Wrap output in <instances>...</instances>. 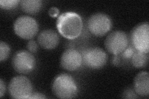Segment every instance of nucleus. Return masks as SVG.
<instances>
[{"mask_svg":"<svg viewBox=\"0 0 149 99\" xmlns=\"http://www.w3.org/2000/svg\"><path fill=\"white\" fill-rule=\"evenodd\" d=\"M112 63L114 66H118L120 64V58L118 55H114L112 58Z\"/></svg>","mask_w":149,"mask_h":99,"instance_id":"5701e85b","label":"nucleus"},{"mask_svg":"<svg viewBox=\"0 0 149 99\" xmlns=\"http://www.w3.org/2000/svg\"><path fill=\"white\" fill-rule=\"evenodd\" d=\"M36 61L33 55L26 50L18 51L13 56L12 66L16 72L20 74H28L36 67Z\"/></svg>","mask_w":149,"mask_h":99,"instance_id":"0eeeda50","label":"nucleus"},{"mask_svg":"<svg viewBox=\"0 0 149 99\" xmlns=\"http://www.w3.org/2000/svg\"><path fill=\"white\" fill-rule=\"evenodd\" d=\"M52 92L60 98H72L77 96L78 87L74 79L68 74H60L56 77L52 83Z\"/></svg>","mask_w":149,"mask_h":99,"instance_id":"f03ea898","label":"nucleus"},{"mask_svg":"<svg viewBox=\"0 0 149 99\" xmlns=\"http://www.w3.org/2000/svg\"><path fill=\"white\" fill-rule=\"evenodd\" d=\"M49 14L50 16L52 17H57L59 15V10L56 7H52L49 9Z\"/></svg>","mask_w":149,"mask_h":99,"instance_id":"aec40b11","label":"nucleus"},{"mask_svg":"<svg viewBox=\"0 0 149 99\" xmlns=\"http://www.w3.org/2000/svg\"><path fill=\"white\" fill-rule=\"evenodd\" d=\"M27 48L29 52L35 53L38 49V45L34 40H30L27 44Z\"/></svg>","mask_w":149,"mask_h":99,"instance_id":"6ab92c4d","label":"nucleus"},{"mask_svg":"<svg viewBox=\"0 0 149 99\" xmlns=\"http://www.w3.org/2000/svg\"><path fill=\"white\" fill-rule=\"evenodd\" d=\"M83 62L91 69H100L106 64L108 56L105 51L97 47L86 50L82 54Z\"/></svg>","mask_w":149,"mask_h":99,"instance_id":"1a4fd4ad","label":"nucleus"},{"mask_svg":"<svg viewBox=\"0 0 149 99\" xmlns=\"http://www.w3.org/2000/svg\"><path fill=\"white\" fill-rule=\"evenodd\" d=\"M104 45L108 52L113 55H119L129 45L128 36L123 31L116 30L107 36Z\"/></svg>","mask_w":149,"mask_h":99,"instance_id":"6e6552de","label":"nucleus"},{"mask_svg":"<svg viewBox=\"0 0 149 99\" xmlns=\"http://www.w3.org/2000/svg\"><path fill=\"white\" fill-rule=\"evenodd\" d=\"M37 42L42 48L53 50L58 45L60 39L57 32L52 29H45L40 32Z\"/></svg>","mask_w":149,"mask_h":99,"instance_id":"9b49d317","label":"nucleus"},{"mask_svg":"<svg viewBox=\"0 0 149 99\" xmlns=\"http://www.w3.org/2000/svg\"><path fill=\"white\" fill-rule=\"evenodd\" d=\"M130 40L135 50L144 53L149 51V24L143 22L134 28L130 34Z\"/></svg>","mask_w":149,"mask_h":99,"instance_id":"39448f33","label":"nucleus"},{"mask_svg":"<svg viewBox=\"0 0 149 99\" xmlns=\"http://www.w3.org/2000/svg\"><path fill=\"white\" fill-rule=\"evenodd\" d=\"M47 97L44 96V94L39 93V92H35V93H32L31 96L30 97V98H45Z\"/></svg>","mask_w":149,"mask_h":99,"instance_id":"4be33fe9","label":"nucleus"},{"mask_svg":"<svg viewBox=\"0 0 149 99\" xmlns=\"http://www.w3.org/2000/svg\"><path fill=\"white\" fill-rule=\"evenodd\" d=\"M83 63L82 55L77 50L70 48L65 50L60 58L62 67L69 71H73L81 66Z\"/></svg>","mask_w":149,"mask_h":99,"instance_id":"9d476101","label":"nucleus"},{"mask_svg":"<svg viewBox=\"0 0 149 99\" xmlns=\"http://www.w3.org/2000/svg\"><path fill=\"white\" fill-rule=\"evenodd\" d=\"M13 29L19 37L26 40H31L38 32L39 25L33 17L22 16L17 18L14 22Z\"/></svg>","mask_w":149,"mask_h":99,"instance_id":"7ed1b4c3","label":"nucleus"},{"mask_svg":"<svg viewBox=\"0 0 149 99\" xmlns=\"http://www.w3.org/2000/svg\"><path fill=\"white\" fill-rule=\"evenodd\" d=\"M148 54L144 53L141 51L136 50L132 57L131 58V62L135 68H142L146 67L148 64Z\"/></svg>","mask_w":149,"mask_h":99,"instance_id":"4468645a","label":"nucleus"},{"mask_svg":"<svg viewBox=\"0 0 149 99\" xmlns=\"http://www.w3.org/2000/svg\"><path fill=\"white\" fill-rule=\"evenodd\" d=\"M22 10L30 15L39 12L42 8V1L40 0H22L20 1Z\"/></svg>","mask_w":149,"mask_h":99,"instance_id":"ddd939ff","label":"nucleus"},{"mask_svg":"<svg viewBox=\"0 0 149 99\" xmlns=\"http://www.w3.org/2000/svg\"><path fill=\"white\" fill-rule=\"evenodd\" d=\"M11 51V48L9 45L3 41L0 44V61H4L8 59Z\"/></svg>","mask_w":149,"mask_h":99,"instance_id":"2eb2a0df","label":"nucleus"},{"mask_svg":"<svg viewBox=\"0 0 149 99\" xmlns=\"http://www.w3.org/2000/svg\"><path fill=\"white\" fill-rule=\"evenodd\" d=\"M56 25L60 34L70 40L77 39L81 35L83 29L82 19L74 12L61 14L58 16Z\"/></svg>","mask_w":149,"mask_h":99,"instance_id":"f257e3e1","label":"nucleus"},{"mask_svg":"<svg viewBox=\"0 0 149 99\" xmlns=\"http://www.w3.org/2000/svg\"><path fill=\"white\" fill-rule=\"evenodd\" d=\"M135 51H136V50H135V48L132 46L128 45L126 47V48L121 53V54H122L121 55H122V57L124 59H131Z\"/></svg>","mask_w":149,"mask_h":99,"instance_id":"f3484780","label":"nucleus"},{"mask_svg":"<svg viewBox=\"0 0 149 99\" xmlns=\"http://www.w3.org/2000/svg\"><path fill=\"white\" fill-rule=\"evenodd\" d=\"M113 26L111 19L106 14L97 12L90 16L87 22L88 29L93 35L102 37L110 31Z\"/></svg>","mask_w":149,"mask_h":99,"instance_id":"423d86ee","label":"nucleus"},{"mask_svg":"<svg viewBox=\"0 0 149 99\" xmlns=\"http://www.w3.org/2000/svg\"><path fill=\"white\" fill-rule=\"evenodd\" d=\"M137 94L135 92L134 89H127L125 90L123 93V97L125 98H137Z\"/></svg>","mask_w":149,"mask_h":99,"instance_id":"a211bd4d","label":"nucleus"},{"mask_svg":"<svg viewBox=\"0 0 149 99\" xmlns=\"http://www.w3.org/2000/svg\"><path fill=\"white\" fill-rule=\"evenodd\" d=\"M6 92V86L3 79H0V97H3Z\"/></svg>","mask_w":149,"mask_h":99,"instance_id":"412c9836","label":"nucleus"},{"mask_svg":"<svg viewBox=\"0 0 149 99\" xmlns=\"http://www.w3.org/2000/svg\"><path fill=\"white\" fill-rule=\"evenodd\" d=\"M19 3L20 1L18 0H1L0 7L6 10H11L16 8Z\"/></svg>","mask_w":149,"mask_h":99,"instance_id":"dca6fc26","label":"nucleus"},{"mask_svg":"<svg viewBox=\"0 0 149 99\" xmlns=\"http://www.w3.org/2000/svg\"><path fill=\"white\" fill-rule=\"evenodd\" d=\"M8 91L9 95L13 98H30L32 93V85L27 77L17 76L9 82Z\"/></svg>","mask_w":149,"mask_h":99,"instance_id":"20e7f679","label":"nucleus"},{"mask_svg":"<svg viewBox=\"0 0 149 99\" xmlns=\"http://www.w3.org/2000/svg\"><path fill=\"white\" fill-rule=\"evenodd\" d=\"M134 89L137 95L147 97L149 95V74L147 71L140 72L134 79Z\"/></svg>","mask_w":149,"mask_h":99,"instance_id":"f8f14e48","label":"nucleus"}]
</instances>
